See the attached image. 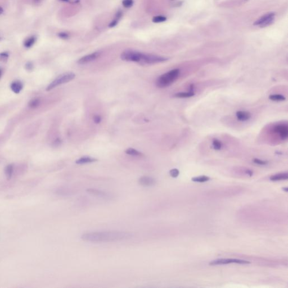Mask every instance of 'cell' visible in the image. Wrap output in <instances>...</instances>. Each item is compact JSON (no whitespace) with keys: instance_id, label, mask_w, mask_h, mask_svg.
Returning <instances> with one entry per match:
<instances>
[{"instance_id":"8","label":"cell","mask_w":288,"mask_h":288,"mask_svg":"<svg viewBox=\"0 0 288 288\" xmlns=\"http://www.w3.org/2000/svg\"><path fill=\"white\" fill-rule=\"evenodd\" d=\"M274 131L278 134L280 138L283 140H285L288 137V127L286 124H278L274 127Z\"/></svg>"},{"instance_id":"25","label":"cell","mask_w":288,"mask_h":288,"mask_svg":"<svg viewBox=\"0 0 288 288\" xmlns=\"http://www.w3.org/2000/svg\"><path fill=\"white\" fill-rule=\"evenodd\" d=\"M122 4H123L124 8H130L133 6L134 1L133 0H123Z\"/></svg>"},{"instance_id":"38","label":"cell","mask_w":288,"mask_h":288,"mask_svg":"<svg viewBox=\"0 0 288 288\" xmlns=\"http://www.w3.org/2000/svg\"><path fill=\"white\" fill-rule=\"evenodd\" d=\"M1 75H2V70L0 69V78L1 77Z\"/></svg>"},{"instance_id":"24","label":"cell","mask_w":288,"mask_h":288,"mask_svg":"<svg viewBox=\"0 0 288 288\" xmlns=\"http://www.w3.org/2000/svg\"><path fill=\"white\" fill-rule=\"evenodd\" d=\"M167 20V18L163 16H156L153 18V21L155 23L164 22Z\"/></svg>"},{"instance_id":"6","label":"cell","mask_w":288,"mask_h":288,"mask_svg":"<svg viewBox=\"0 0 288 288\" xmlns=\"http://www.w3.org/2000/svg\"><path fill=\"white\" fill-rule=\"evenodd\" d=\"M275 13L269 12L260 18H259L257 21H256L254 23V25H259L262 28L266 27L272 23L274 20Z\"/></svg>"},{"instance_id":"32","label":"cell","mask_w":288,"mask_h":288,"mask_svg":"<svg viewBox=\"0 0 288 288\" xmlns=\"http://www.w3.org/2000/svg\"><path fill=\"white\" fill-rule=\"evenodd\" d=\"M118 23V20L114 19L113 21H112V22H110V24H109V27H110V28H113V27H115L117 25Z\"/></svg>"},{"instance_id":"27","label":"cell","mask_w":288,"mask_h":288,"mask_svg":"<svg viewBox=\"0 0 288 288\" xmlns=\"http://www.w3.org/2000/svg\"><path fill=\"white\" fill-rule=\"evenodd\" d=\"M179 174H180V172H179L178 169H177L176 168L172 169L169 171V175H171V177H172L173 178L177 177Z\"/></svg>"},{"instance_id":"31","label":"cell","mask_w":288,"mask_h":288,"mask_svg":"<svg viewBox=\"0 0 288 288\" xmlns=\"http://www.w3.org/2000/svg\"><path fill=\"white\" fill-rule=\"evenodd\" d=\"M122 15H123V12L121 10H118L117 11V12L115 14V19H117V20H119L121 17L122 16Z\"/></svg>"},{"instance_id":"16","label":"cell","mask_w":288,"mask_h":288,"mask_svg":"<svg viewBox=\"0 0 288 288\" xmlns=\"http://www.w3.org/2000/svg\"><path fill=\"white\" fill-rule=\"evenodd\" d=\"M288 178V174L286 173H281L276 175H273L270 177V180L272 181H277L280 180H285Z\"/></svg>"},{"instance_id":"29","label":"cell","mask_w":288,"mask_h":288,"mask_svg":"<svg viewBox=\"0 0 288 288\" xmlns=\"http://www.w3.org/2000/svg\"><path fill=\"white\" fill-rule=\"evenodd\" d=\"M58 36H59V37H60V38L63 39V40H67L69 37V34L68 33L64 32H62L59 33H58Z\"/></svg>"},{"instance_id":"30","label":"cell","mask_w":288,"mask_h":288,"mask_svg":"<svg viewBox=\"0 0 288 288\" xmlns=\"http://www.w3.org/2000/svg\"><path fill=\"white\" fill-rule=\"evenodd\" d=\"M33 68H34V66H33V64L32 62H28L26 64H25V69L27 70V71H31L33 69Z\"/></svg>"},{"instance_id":"35","label":"cell","mask_w":288,"mask_h":288,"mask_svg":"<svg viewBox=\"0 0 288 288\" xmlns=\"http://www.w3.org/2000/svg\"><path fill=\"white\" fill-rule=\"evenodd\" d=\"M33 1L34 3L35 4H38V3H41V1L42 0H33Z\"/></svg>"},{"instance_id":"18","label":"cell","mask_w":288,"mask_h":288,"mask_svg":"<svg viewBox=\"0 0 288 288\" xmlns=\"http://www.w3.org/2000/svg\"><path fill=\"white\" fill-rule=\"evenodd\" d=\"M36 41V37L34 36L28 38L24 43V45L26 48H30Z\"/></svg>"},{"instance_id":"39","label":"cell","mask_w":288,"mask_h":288,"mask_svg":"<svg viewBox=\"0 0 288 288\" xmlns=\"http://www.w3.org/2000/svg\"><path fill=\"white\" fill-rule=\"evenodd\" d=\"M59 1H68V0H59Z\"/></svg>"},{"instance_id":"26","label":"cell","mask_w":288,"mask_h":288,"mask_svg":"<svg viewBox=\"0 0 288 288\" xmlns=\"http://www.w3.org/2000/svg\"><path fill=\"white\" fill-rule=\"evenodd\" d=\"M9 53L7 52L0 53V61L2 62H6L9 58Z\"/></svg>"},{"instance_id":"28","label":"cell","mask_w":288,"mask_h":288,"mask_svg":"<svg viewBox=\"0 0 288 288\" xmlns=\"http://www.w3.org/2000/svg\"><path fill=\"white\" fill-rule=\"evenodd\" d=\"M253 162L254 163H256V164H257L258 165H267L268 164V161L263 160L257 159V158L254 159H253Z\"/></svg>"},{"instance_id":"17","label":"cell","mask_w":288,"mask_h":288,"mask_svg":"<svg viewBox=\"0 0 288 288\" xmlns=\"http://www.w3.org/2000/svg\"><path fill=\"white\" fill-rule=\"evenodd\" d=\"M269 99L274 101H283L286 100V97L280 94H274L269 95Z\"/></svg>"},{"instance_id":"7","label":"cell","mask_w":288,"mask_h":288,"mask_svg":"<svg viewBox=\"0 0 288 288\" xmlns=\"http://www.w3.org/2000/svg\"><path fill=\"white\" fill-rule=\"evenodd\" d=\"M237 263L241 265H247L249 264L250 262L243 260V259H218L211 261L209 263L210 266H216V265H227L229 263Z\"/></svg>"},{"instance_id":"2","label":"cell","mask_w":288,"mask_h":288,"mask_svg":"<svg viewBox=\"0 0 288 288\" xmlns=\"http://www.w3.org/2000/svg\"><path fill=\"white\" fill-rule=\"evenodd\" d=\"M180 74L179 69H174L160 75L156 80V85L159 88L169 86L177 80Z\"/></svg>"},{"instance_id":"12","label":"cell","mask_w":288,"mask_h":288,"mask_svg":"<svg viewBox=\"0 0 288 288\" xmlns=\"http://www.w3.org/2000/svg\"><path fill=\"white\" fill-rule=\"evenodd\" d=\"M23 87V83L20 81H15L11 84V90L15 93H19L22 90Z\"/></svg>"},{"instance_id":"5","label":"cell","mask_w":288,"mask_h":288,"mask_svg":"<svg viewBox=\"0 0 288 288\" xmlns=\"http://www.w3.org/2000/svg\"><path fill=\"white\" fill-rule=\"evenodd\" d=\"M168 59L165 57L155 55L153 54L143 53L140 63L143 64H153L165 62Z\"/></svg>"},{"instance_id":"15","label":"cell","mask_w":288,"mask_h":288,"mask_svg":"<svg viewBox=\"0 0 288 288\" xmlns=\"http://www.w3.org/2000/svg\"><path fill=\"white\" fill-rule=\"evenodd\" d=\"M195 91H190L188 92H181V93H178L175 94L174 96L177 98H189V97H191L195 95Z\"/></svg>"},{"instance_id":"20","label":"cell","mask_w":288,"mask_h":288,"mask_svg":"<svg viewBox=\"0 0 288 288\" xmlns=\"http://www.w3.org/2000/svg\"><path fill=\"white\" fill-rule=\"evenodd\" d=\"M210 180V178L206 176H201L199 177H193L191 178L192 181L196 182H205Z\"/></svg>"},{"instance_id":"10","label":"cell","mask_w":288,"mask_h":288,"mask_svg":"<svg viewBox=\"0 0 288 288\" xmlns=\"http://www.w3.org/2000/svg\"><path fill=\"white\" fill-rule=\"evenodd\" d=\"M139 183L144 186H151L156 184V180L154 178L149 176H143L139 180Z\"/></svg>"},{"instance_id":"23","label":"cell","mask_w":288,"mask_h":288,"mask_svg":"<svg viewBox=\"0 0 288 288\" xmlns=\"http://www.w3.org/2000/svg\"><path fill=\"white\" fill-rule=\"evenodd\" d=\"M40 104V100L39 99H33L29 103V106L31 108H36Z\"/></svg>"},{"instance_id":"22","label":"cell","mask_w":288,"mask_h":288,"mask_svg":"<svg viewBox=\"0 0 288 288\" xmlns=\"http://www.w3.org/2000/svg\"><path fill=\"white\" fill-rule=\"evenodd\" d=\"M212 146H213V149L215 150L218 151L222 149V144L221 141H219V140L216 139H214L212 141Z\"/></svg>"},{"instance_id":"19","label":"cell","mask_w":288,"mask_h":288,"mask_svg":"<svg viewBox=\"0 0 288 288\" xmlns=\"http://www.w3.org/2000/svg\"><path fill=\"white\" fill-rule=\"evenodd\" d=\"M14 172V165H9L6 166L5 169V175L8 180H10Z\"/></svg>"},{"instance_id":"33","label":"cell","mask_w":288,"mask_h":288,"mask_svg":"<svg viewBox=\"0 0 288 288\" xmlns=\"http://www.w3.org/2000/svg\"><path fill=\"white\" fill-rule=\"evenodd\" d=\"M93 121L95 123H99L101 121V118L99 115H95L93 117Z\"/></svg>"},{"instance_id":"11","label":"cell","mask_w":288,"mask_h":288,"mask_svg":"<svg viewBox=\"0 0 288 288\" xmlns=\"http://www.w3.org/2000/svg\"><path fill=\"white\" fill-rule=\"evenodd\" d=\"M237 119L239 121L245 122L251 118V113L247 111H237L236 113Z\"/></svg>"},{"instance_id":"21","label":"cell","mask_w":288,"mask_h":288,"mask_svg":"<svg viewBox=\"0 0 288 288\" xmlns=\"http://www.w3.org/2000/svg\"><path fill=\"white\" fill-rule=\"evenodd\" d=\"M125 153L127 154L135 156H140L143 155V154L141 152H140L139 151H138L134 149H132V148H129V149H127L125 151Z\"/></svg>"},{"instance_id":"1","label":"cell","mask_w":288,"mask_h":288,"mask_svg":"<svg viewBox=\"0 0 288 288\" xmlns=\"http://www.w3.org/2000/svg\"><path fill=\"white\" fill-rule=\"evenodd\" d=\"M132 233L124 231L91 232L83 234L81 239L85 241L93 243L112 242L131 238Z\"/></svg>"},{"instance_id":"9","label":"cell","mask_w":288,"mask_h":288,"mask_svg":"<svg viewBox=\"0 0 288 288\" xmlns=\"http://www.w3.org/2000/svg\"><path fill=\"white\" fill-rule=\"evenodd\" d=\"M101 55V52L99 51L95 52L89 55H85L80 58L78 61L77 63L79 64H85L88 62H93V60L97 59L100 57Z\"/></svg>"},{"instance_id":"37","label":"cell","mask_w":288,"mask_h":288,"mask_svg":"<svg viewBox=\"0 0 288 288\" xmlns=\"http://www.w3.org/2000/svg\"><path fill=\"white\" fill-rule=\"evenodd\" d=\"M3 9L1 7H0V15L3 12Z\"/></svg>"},{"instance_id":"34","label":"cell","mask_w":288,"mask_h":288,"mask_svg":"<svg viewBox=\"0 0 288 288\" xmlns=\"http://www.w3.org/2000/svg\"><path fill=\"white\" fill-rule=\"evenodd\" d=\"M246 173H247L248 175H249L250 176H252L253 175V172L251 170H249V169H247V171H246Z\"/></svg>"},{"instance_id":"40","label":"cell","mask_w":288,"mask_h":288,"mask_svg":"<svg viewBox=\"0 0 288 288\" xmlns=\"http://www.w3.org/2000/svg\"><path fill=\"white\" fill-rule=\"evenodd\" d=\"M1 40H2V37H0V41H1Z\"/></svg>"},{"instance_id":"13","label":"cell","mask_w":288,"mask_h":288,"mask_svg":"<svg viewBox=\"0 0 288 288\" xmlns=\"http://www.w3.org/2000/svg\"><path fill=\"white\" fill-rule=\"evenodd\" d=\"M96 161H97V159H96L95 158L89 157V156H84V157H82V158H81L80 159H77L75 161V163L77 165H84V164H86V163H90L95 162Z\"/></svg>"},{"instance_id":"4","label":"cell","mask_w":288,"mask_h":288,"mask_svg":"<svg viewBox=\"0 0 288 288\" xmlns=\"http://www.w3.org/2000/svg\"><path fill=\"white\" fill-rule=\"evenodd\" d=\"M143 53L134 50H126L123 52L121 55L122 60L126 62H136L140 63Z\"/></svg>"},{"instance_id":"3","label":"cell","mask_w":288,"mask_h":288,"mask_svg":"<svg viewBox=\"0 0 288 288\" xmlns=\"http://www.w3.org/2000/svg\"><path fill=\"white\" fill-rule=\"evenodd\" d=\"M75 77V74L72 72L66 73L62 74L53 80L47 87L46 90L49 91L54 88L66 83L72 81Z\"/></svg>"},{"instance_id":"36","label":"cell","mask_w":288,"mask_h":288,"mask_svg":"<svg viewBox=\"0 0 288 288\" xmlns=\"http://www.w3.org/2000/svg\"><path fill=\"white\" fill-rule=\"evenodd\" d=\"M283 190H285V191L286 192H288V187H284V188H283Z\"/></svg>"},{"instance_id":"14","label":"cell","mask_w":288,"mask_h":288,"mask_svg":"<svg viewBox=\"0 0 288 288\" xmlns=\"http://www.w3.org/2000/svg\"><path fill=\"white\" fill-rule=\"evenodd\" d=\"M87 191L88 193H89L90 194H91L94 195L99 196L101 197H104V198H107L109 196V195L108 194H106V193L102 191L101 190H97V189H88L87 190Z\"/></svg>"}]
</instances>
